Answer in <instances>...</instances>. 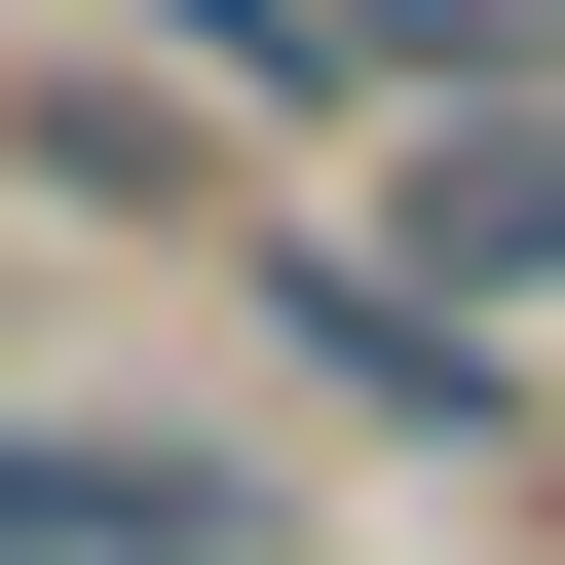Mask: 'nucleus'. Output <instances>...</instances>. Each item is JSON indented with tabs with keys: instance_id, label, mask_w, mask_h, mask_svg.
Segmentation results:
<instances>
[{
	"instance_id": "7ed1b4c3",
	"label": "nucleus",
	"mask_w": 565,
	"mask_h": 565,
	"mask_svg": "<svg viewBox=\"0 0 565 565\" xmlns=\"http://www.w3.org/2000/svg\"><path fill=\"white\" fill-rule=\"evenodd\" d=\"M377 76H565V0H340Z\"/></svg>"
},
{
	"instance_id": "20e7f679",
	"label": "nucleus",
	"mask_w": 565,
	"mask_h": 565,
	"mask_svg": "<svg viewBox=\"0 0 565 565\" xmlns=\"http://www.w3.org/2000/svg\"><path fill=\"white\" fill-rule=\"evenodd\" d=\"M151 39H189V76H340V0H151Z\"/></svg>"
},
{
	"instance_id": "f257e3e1",
	"label": "nucleus",
	"mask_w": 565,
	"mask_h": 565,
	"mask_svg": "<svg viewBox=\"0 0 565 565\" xmlns=\"http://www.w3.org/2000/svg\"><path fill=\"white\" fill-rule=\"evenodd\" d=\"M377 226H415V302H452V340H490V302H527V264H565V114H527V76H452V114H415V189H377Z\"/></svg>"
},
{
	"instance_id": "39448f33",
	"label": "nucleus",
	"mask_w": 565,
	"mask_h": 565,
	"mask_svg": "<svg viewBox=\"0 0 565 565\" xmlns=\"http://www.w3.org/2000/svg\"><path fill=\"white\" fill-rule=\"evenodd\" d=\"M0 565H39V527H0Z\"/></svg>"
},
{
	"instance_id": "f03ea898",
	"label": "nucleus",
	"mask_w": 565,
	"mask_h": 565,
	"mask_svg": "<svg viewBox=\"0 0 565 565\" xmlns=\"http://www.w3.org/2000/svg\"><path fill=\"white\" fill-rule=\"evenodd\" d=\"M264 340H302V377H377V415H452V377H490V340L415 302V264H377V226H264Z\"/></svg>"
}]
</instances>
